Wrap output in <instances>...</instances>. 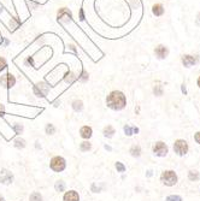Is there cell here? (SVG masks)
I'll list each match as a JSON object with an SVG mask.
<instances>
[{
	"label": "cell",
	"instance_id": "9c48e42d",
	"mask_svg": "<svg viewBox=\"0 0 200 201\" xmlns=\"http://www.w3.org/2000/svg\"><path fill=\"white\" fill-rule=\"evenodd\" d=\"M64 17L71 19V18H72V13H71V11H70L67 7H60V9L58 10V13H57V19H58V21H62Z\"/></svg>",
	"mask_w": 200,
	"mask_h": 201
},
{
	"label": "cell",
	"instance_id": "603a6c76",
	"mask_svg": "<svg viewBox=\"0 0 200 201\" xmlns=\"http://www.w3.org/2000/svg\"><path fill=\"white\" fill-rule=\"evenodd\" d=\"M46 133L48 135H52L56 133V128L53 126V124H47V126H46Z\"/></svg>",
	"mask_w": 200,
	"mask_h": 201
},
{
	"label": "cell",
	"instance_id": "4fadbf2b",
	"mask_svg": "<svg viewBox=\"0 0 200 201\" xmlns=\"http://www.w3.org/2000/svg\"><path fill=\"white\" fill-rule=\"evenodd\" d=\"M152 12H153V15L157 16V17L163 16V13H164V7H163V5H162V4H154V5L152 6Z\"/></svg>",
	"mask_w": 200,
	"mask_h": 201
},
{
	"label": "cell",
	"instance_id": "277c9868",
	"mask_svg": "<svg viewBox=\"0 0 200 201\" xmlns=\"http://www.w3.org/2000/svg\"><path fill=\"white\" fill-rule=\"evenodd\" d=\"M0 84L7 89H11L12 87L16 84V77L11 75L10 72H6L0 76Z\"/></svg>",
	"mask_w": 200,
	"mask_h": 201
},
{
	"label": "cell",
	"instance_id": "7c38bea8",
	"mask_svg": "<svg viewBox=\"0 0 200 201\" xmlns=\"http://www.w3.org/2000/svg\"><path fill=\"white\" fill-rule=\"evenodd\" d=\"M182 63H183V65L186 67H190L192 65L195 64V59H194V57L187 54V56L182 57Z\"/></svg>",
	"mask_w": 200,
	"mask_h": 201
},
{
	"label": "cell",
	"instance_id": "d6a6232c",
	"mask_svg": "<svg viewBox=\"0 0 200 201\" xmlns=\"http://www.w3.org/2000/svg\"><path fill=\"white\" fill-rule=\"evenodd\" d=\"M67 47H69V49H70V51H72V52L77 53V48H76V46H75V45H69Z\"/></svg>",
	"mask_w": 200,
	"mask_h": 201
},
{
	"label": "cell",
	"instance_id": "9a60e30c",
	"mask_svg": "<svg viewBox=\"0 0 200 201\" xmlns=\"http://www.w3.org/2000/svg\"><path fill=\"white\" fill-rule=\"evenodd\" d=\"M113 134H115V129H113V126H111V125L105 126V129H104V135H105L106 137H112Z\"/></svg>",
	"mask_w": 200,
	"mask_h": 201
},
{
	"label": "cell",
	"instance_id": "ffe728a7",
	"mask_svg": "<svg viewBox=\"0 0 200 201\" xmlns=\"http://www.w3.org/2000/svg\"><path fill=\"white\" fill-rule=\"evenodd\" d=\"M188 178L190 179V181H198V179H199V172H198V171H189Z\"/></svg>",
	"mask_w": 200,
	"mask_h": 201
},
{
	"label": "cell",
	"instance_id": "5bb4252c",
	"mask_svg": "<svg viewBox=\"0 0 200 201\" xmlns=\"http://www.w3.org/2000/svg\"><path fill=\"white\" fill-rule=\"evenodd\" d=\"M72 109L76 112H81L83 110V102L81 100H75L72 102Z\"/></svg>",
	"mask_w": 200,
	"mask_h": 201
},
{
	"label": "cell",
	"instance_id": "74e56055",
	"mask_svg": "<svg viewBox=\"0 0 200 201\" xmlns=\"http://www.w3.org/2000/svg\"><path fill=\"white\" fill-rule=\"evenodd\" d=\"M198 86H199V88H200V77L198 78Z\"/></svg>",
	"mask_w": 200,
	"mask_h": 201
},
{
	"label": "cell",
	"instance_id": "e575fe53",
	"mask_svg": "<svg viewBox=\"0 0 200 201\" xmlns=\"http://www.w3.org/2000/svg\"><path fill=\"white\" fill-rule=\"evenodd\" d=\"M182 93H185V95L187 94V89H186V86L185 84H182Z\"/></svg>",
	"mask_w": 200,
	"mask_h": 201
},
{
	"label": "cell",
	"instance_id": "ba28073f",
	"mask_svg": "<svg viewBox=\"0 0 200 201\" xmlns=\"http://www.w3.org/2000/svg\"><path fill=\"white\" fill-rule=\"evenodd\" d=\"M154 54L157 56L158 59H165L169 54V49H167L165 46L163 45H159L156 47V49H154Z\"/></svg>",
	"mask_w": 200,
	"mask_h": 201
},
{
	"label": "cell",
	"instance_id": "30bf717a",
	"mask_svg": "<svg viewBox=\"0 0 200 201\" xmlns=\"http://www.w3.org/2000/svg\"><path fill=\"white\" fill-rule=\"evenodd\" d=\"M64 201H80V196H78L77 191L75 190H69L64 194Z\"/></svg>",
	"mask_w": 200,
	"mask_h": 201
},
{
	"label": "cell",
	"instance_id": "f35d334b",
	"mask_svg": "<svg viewBox=\"0 0 200 201\" xmlns=\"http://www.w3.org/2000/svg\"><path fill=\"white\" fill-rule=\"evenodd\" d=\"M0 201H5V200H4V198H2V196H0Z\"/></svg>",
	"mask_w": 200,
	"mask_h": 201
},
{
	"label": "cell",
	"instance_id": "836d02e7",
	"mask_svg": "<svg viewBox=\"0 0 200 201\" xmlns=\"http://www.w3.org/2000/svg\"><path fill=\"white\" fill-rule=\"evenodd\" d=\"M194 140L197 141V143H199V145H200V131H198V133L195 134V136H194Z\"/></svg>",
	"mask_w": 200,
	"mask_h": 201
},
{
	"label": "cell",
	"instance_id": "7a4b0ae2",
	"mask_svg": "<svg viewBox=\"0 0 200 201\" xmlns=\"http://www.w3.org/2000/svg\"><path fill=\"white\" fill-rule=\"evenodd\" d=\"M160 179H162V182H163L165 186H167V187H172V186H175V184L177 183V175H176L175 171H172V170H167V171L162 172Z\"/></svg>",
	"mask_w": 200,
	"mask_h": 201
},
{
	"label": "cell",
	"instance_id": "d590c367",
	"mask_svg": "<svg viewBox=\"0 0 200 201\" xmlns=\"http://www.w3.org/2000/svg\"><path fill=\"white\" fill-rule=\"evenodd\" d=\"M2 113H4V106L0 105V116H2Z\"/></svg>",
	"mask_w": 200,
	"mask_h": 201
},
{
	"label": "cell",
	"instance_id": "4dcf8cb0",
	"mask_svg": "<svg viewBox=\"0 0 200 201\" xmlns=\"http://www.w3.org/2000/svg\"><path fill=\"white\" fill-rule=\"evenodd\" d=\"M15 128H16V131H17V134H21V133H22V130H23L22 125L20 126L18 124H16V125H15Z\"/></svg>",
	"mask_w": 200,
	"mask_h": 201
},
{
	"label": "cell",
	"instance_id": "2e32d148",
	"mask_svg": "<svg viewBox=\"0 0 200 201\" xmlns=\"http://www.w3.org/2000/svg\"><path fill=\"white\" fill-rule=\"evenodd\" d=\"M130 154L133 156H140L141 154V148H140V146H133L132 148H130Z\"/></svg>",
	"mask_w": 200,
	"mask_h": 201
},
{
	"label": "cell",
	"instance_id": "d6986e66",
	"mask_svg": "<svg viewBox=\"0 0 200 201\" xmlns=\"http://www.w3.org/2000/svg\"><path fill=\"white\" fill-rule=\"evenodd\" d=\"M29 200H30V201H42V196H41V194H40V193L34 191L33 194L30 195Z\"/></svg>",
	"mask_w": 200,
	"mask_h": 201
},
{
	"label": "cell",
	"instance_id": "52a82bcc",
	"mask_svg": "<svg viewBox=\"0 0 200 201\" xmlns=\"http://www.w3.org/2000/svg\"><path fill=\"white\" fill-rule=\"evenodd\" d=\"M12 179H13V175H12L9 170L2 169V170L0 171V182H1V183H4V184H10L12 182Z\"/></svg>",
	"mask_w": 200,
	"mask_h": 201
},
{
	"label": "cell",
	"instance_id": "8fae6325",
	"mask_svg": "<svg viewBox=\"0 0 200 201\" xmlns=\"http://www.w3.org/2000/svg\"><path fill=\"white\" fill-rule=\"evenodd\" d=\"M92 133H93V130H92V128L90 126H82L81 129H80V135H81V137H83V139H89L90 136H92Z\"/></svg>",
	"mask_w": 200,
	"mask_h": 201
},
{
	"label": "cell",
	"instance_id": "484cf974",
	"mask_svg": "<svg viewBox=\"0 0 200 201\" xmlns=\"http://www.w3.org/2000/svg\"><path fill=\"white\" fill-rule=\"evenodd\" d=\"M165 201H182V198L178 195H169Z\"/></svg>",
	"mask_w": 200,
	"mask_h": 201
},
{
	"label": "cell",
	"instance_id": "cb8c5ba5",
	"mask_svg": "<svg viewBox=\"0 0 200 201\" xmlns=\"http://www.w3.org/2000/svg\"><path fill=\"white\" fill-rule=\"evenodd\" d=\"M78 78H80L82 82H86V81L88 79V72H87V71L83 69V70H82V72H81V75L78 76Z\"/></svg>",
	"mask_w": 200,
	"mask_h": 201
},
{
	"label": "cell",
	"instance_id": "e0dca14e",
	"mask_svg": "<svg viewBox=\"0 0 200 201\" xmlns=\"http://www.w3.org/2000/svg\"><path fill=\"white\" fill-rule=\"evenodd\" d=\"M21 24H22V22H21V21H20L17 17H13V18H11V21H10V27H11L12 29L18 28Z\"/></svg>",
	"mask_w": 200,
	"mask_h": 201
},
{
	"label": "cell",
	"instance_id": "8d00e7d4",
	"mask_svg": "<svg viewBox=\"0 0 200 201\" xmlns=\"http://www.w3.org/2000/svg\"><path fill=\"white\" fill-rule=\"evenodd\" d=\"M139 133V128H133V134H137Z\"/></svg>",
	"mask_w": 200,
	"mask_h": 201
},
{
	"label": "cell",
	"instance_id": "83f0119b",
	"mask_svg": "<svg viewBox=\"0 0 200 201\" xmlns=\"http://www.w3.org/2000/svg\"><path fill=\"white\" fill-rule=\"evenodd\" d=\"M116 169H117L118 172H124V171H125V166L123 165L122 163H120V161L116 163Z\"/></svg>",
	"mask_w": 200,
	"mask_h": 201
},
{
	"label": "cell",
	"instance_id": "ac0fdd59",
	"mask_svg": "<svg viewBox=\"0 0 200 201\" xmlns=\"http://www.w3.org/2000/svg\"><path fill=\"white\" fill-rule=\"evenodd\" d=\"M92 148V145L89 143L88 141H85V142H82L81 145H80V149L82 151V152H87Z\"/></svg>",
	"mask_w": 200,
	"mask_h": 201
},
{
	"label": "cell",
	"instance_id": "f1b7e54d",
	"mask_svg": "<svg viewBox=\"0 0 200 201\" xmlns=\"http://www.w3.org/2000/svg\"><path fill=\"white\" fill-rule=\"evenodd\" d=\"M154 94L158 95V96H160V95L163 94V90L159 88V86H156V88H154Z\"/></svg>",
	"mask_w": 200,
	"mask_h": 201
},
{
	"label": "cell",
	"instance_id": "1f68e13d",
	"mask_svg": "<svg viewBox=\"0 0 200 201\" xmlns=\"http://www.w3.org/2000/svg\"><path fill=\"white\" fill-rule=\"evenodd\" d=\"M32 64V65H34V62H33V58L32 57H29V58H27L25 60H24V64Z\"/></svg>",
	"mask_w": 200,
	"mask_h": 201
},
{
	"label": "cell",
	"instance_id": "44dd1931",
	"mask_svg": "<svg viewBox=\"0 0 200 201\" xmlns=\"http://www.w3.org/2000/svg\"><path fill=\"white\" fill-rule=\"evenodd\" d=\"M56 190L57 191H64L65 190V183L63 182V181H58L56 183Z\"/></svg>",
	"mask_w": 200,
	"mask_h": 201
},
{
	"label": "cell",
	"instance_id": "8992f818",
	"mask_svg": "<svg viewBox=\"0 0 200 201\" xmlns=\"http://www.w3.org/2000/svg\"><path fill=\"white\" fill-rule=\"evenodd\" d=\"M167 152H169V148L164 142L158 141L153 145V153L157 156H165L167 154Z\"/></svg>",
	"mask_w": 200,
	"mask_h": 201
},
{
	"label": "cell",
	"instance_id": "5b68a950",
	"mask_svg": "<svg viewBox=\"0 0 200 201\" xmlns=\"http://www.w3.org/2000/svg\"><path fill=\"white\" fill-rule=\"evenodd\" d=\"M174 151H175V153H177L178 156H185V154H187V152H188V143H187V141H185V140H176L175 141V143H174Z\"/></svg>",
	"mask_w": 200,
	"mask_h": 201
},
{
	"label": "cell",
	"instance_id": "d4e9b609",
	"mask_svg": "<svg viewBox=\"0 0 200 201\" xmlns=\"http://www.w3.org/2000/svg\"><path fill=\"white\" fill-rule=\"evenodd\" d=\"M6 66H7L6 59H5L4 57H0V71H2L4 69H6Z\"/></svg>",
	"mask_w": 200,
	"mask_h": 201
},
{
	"label": "cell",
	"instance_id": "3957f363",
	"mask_svg": "<svg viewBox=\"0 0 200 201\" xmlns=\"http://www.w3.org/2000/svg\"><path fill=\"white\" fill-rule=\"evenodd\" d=\"M50 165H51V169L54 172H62V171L65 170L67 163H65V159L64 158H62V156H54V158H52Z\"/></svg>",
	"mask_w": 200,
	"mask_h": 201
},
{
	"label": "cell",
	"instance_id": "4316f807",
	"mask_svg": "<svg viewBox=\"0 0 200 201\" xmlns=\"http://www.w3.org/2000/svg\"><path fill=\"white\" fill-rule=\"evenodd\" d=\"M124 133H125L127 136H132L133 135V128L129 126V125H125L124 126Z\"/></svg>",
	"mask_w": 200,
	"mask_h": 201
},
{
	"label": "cell",
	"instance_id": "f546056e",
	"mask_svg": "<svg viewBox=\"0 0 200 201\" xmlns=\"http://www.w3.org/2000/svg\"><path fill=\"white\" fill-rule=\"evenodd\" d=\"M85 18H86V17H85V12H83V9L81 7V9H80V21H82V22H83V21H85Z\"/></svg>",
	"mask_w": 200,
	"mask_h": 201
},
{
	"label": "cell",
	"instance_id": "6da1fadb",
	"mask_svg": "<svg viewBox=\"0 0 200 201\" xmlns=\"http://www.w3.org/2000/svg\"><path fill=\"white\" fill-rule=\"evenodd\" d=\"M106 105L115 111H121L127 105V98L120 90H113L111 92L107 98H106Z\"/></svg>",
	"mask_w": 200,
	"mask_h": 201
},
{
	"label": "cell",
	"instance_id": "7402d4cb",
	"mask_svg": "<svg viewBox=\"0 0 200 201\" xmlns=\"http://www.w3.org/2000/svg\"><path fill=\"white\" fill-rule=\"evenodd\" d=\"M15 146H16L17 148H24L25 141H24L23 139H17V140H15Z\"/></svg>",
	"mask_w": 200,
	"mask_h": 201
}]
</instances>
